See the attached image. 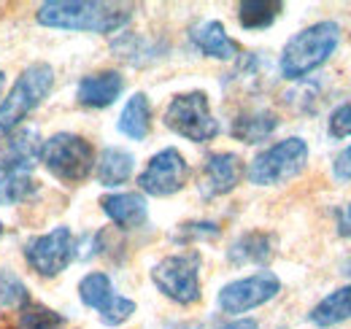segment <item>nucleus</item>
I'll return each instance as SVG.
<instances>
[{
	"label": "nucleus",
	"instance_id": "f257e3e1",
	"mask_svg": "<svg viewBox=\"0 0 351 329\" xmlns=\"http://www.w3.org/2000/svg\"><path fill=\"white\" fill-rule=\"evenodd\" d=\"M132 8L125 3H103V0H46L36 11V22L51 30H73V33H97L108 36L128 27Z\"/></svg>",
	"mask_w": 351,
	"mask_h": 329
},
{
	"label": "nucleus",
	"instance_id": "f03ea898",
	"mask_svg": "<svg viewBox=\"0 0 351 329\" xmlns=\"http://www.w3.org/2000/svg\"><path fill=\"white\" fill-rule=\"evenodd\" d=\"M341 43V27L338 22H316L298 36H292L284 43L281 57H278V71L284 79L298 82L322 68L338 49Z\"/></svg>",
	"mask_w": 351,
	"mask_h": 329
},
{
	"label": "nucleus",
	"instance_id": "7ed1b4c3",
	"mask_svg": "<svg viewBox=\"0 0 351 329\" xmlns=\"http://www.w3.org/2000/svg\"><path fill=\"white\" fill-rule=\"evenodd\" d=\"M51 86H54V68L49 62L27 65L0 103V132L16 130L49 97Z\"/></svg>",
	"mask_w": 351,
	"mask_h": 329
},
{
	"label": "nucleus",
	"instance_id": "20e7f679",
	"mask_svg": "<svg viewBox=\"0 0 351 329\" xmlns=\"http://www.w3.org/2000/svg\"><path fill=\"white\" fill-rule=\"evenodd\" d=\"M95 149L87 138L76 132H57L41 146V162L62 184H82L95 173Z\"/></svg>",
	"mask_w": 351,
	"mask_h": 329
},
{
	"label": "nucleus",
	"instance_id": "39448f33",
	"mask_svg": "<svg viewBox=\"0 0 351 329\" xmlns=\"http://www.w3.org/2000/svg\"><path fill=\"white\" fill-rule=\"evenodd\" d=\"M308 162V143L303 138H284L273 146H267L260 151L249 167H246V178L254 186H278L292 181L295 175H300L306 170Z\"/></svg>",
	"mask_w": 351,
	"mask_h": 329
},
{
	"label": "nucleus",
	"instance_id": "423d86ee",
	"mask_svg": "<svg viewBox=\"0 0 351 329\" xmlns=\"http://www.w3.org/2000/svg\"><path fill=\"white\" fill-rule=\"evenodd\" d=\"M165 127L192 143H208L219 135V122L211 114L208 95L200 89L176 95L165 108Z\"/></svg>",
	"mask_w": 351,
	"mask_h": 329
},
{
	"label": "nucleus",
	"instance_id": "0eeeda50",
	"mask_svg": "<svg viewBox=\"0 0 351 329\" xmlns=\"http://www.w3.org/2000/svg\"><path fill=\"white\" fill-rule=\"evenodd\" d=\"M152 284L176 305H192L200 300V254H171L152 267Z\"/></svg>",
	"mask_w": 351,
	"mask_h": 329
},
{
	"label": "nucleus",
	"instance_id": "6e6552de",
	"mask_svg": "<svg viewBox=\"0 0 351 329\" xmlns=\"http://www.w3.org/2000/svg\"><path fill=\"white\" fill-rule=\"evenodd\" d=\"M76 254H79V246H76L71 227H54L51 232L33 238L25 246L27 265L44 278H54L62 270H68L71 262L76 259Z\"/></svg>",
	"mask_w": 351,
	"mask_h": 329
},
{
	"label": "nucleus",
	"instance_id": "1a4fd4ad",
	"mask_svg": "<svg viewBox=\"0 0 351 329\" xmlns=\"http://www.w3.org/2000/svg\"><path fill=\"white\" fill-rule=\"evenodd\" d=\"M278 291H281L278 276L270 270H260L254 276H246V278H238V281L221 287L217 302L224 313L238 316V313H249L265 302H270Z\"/></svg>",
	"mask_w": 351,
	"mask_h": 329
},
{
	"label": "nucleus",
	"instance_id": "9d476101",
	"mask_svg": "<svg viewBox=\"0 0 351 329\" xmlns=\"http://www.w3.org/2000/svg\"><path fill=\"white\" fill-rule=\"evenodd\" d=\"M186 178H189V164L184 160V154L171 146V149L157 151L146 162L143 173L138 175V186H141V192H146L152 197H171L184 189Z\"/></svg>",
	"mask_w": 351,
	"mask_h": 329
},
{
	"label": "nucleus",
	"instance_id": "9b49d317",
	"mask_svg": "<svg viewBox=\"0 0 351 329\" xmlns=\"http://www.w3.org/2000/svg\"><path fill=\"white\" fill-rule=\"evenodd\" d=\"M243 175H246V170H243V162L238 154H230V151L211 154L200 170V195L206 200L230 195L241 184Z\"/></svg>",
	"mask_w": 351,
	"mask_h": 329
},
{
	"label": "nucleus",
	"instance_id": "f8f14e48",
	"mask_svg": "<svg viewBox=\"0 0 351 329\" xmlns=\"http://www.w3.org/2000/svg\"><path fill=\"white\" fill-rule=\"evenodd\" d=\"M41 146H44V141L38 138V130L16 127V130L5 132V138L0 141V164L30 170L36 160H41Z\"/></svg>",
	"mask_w": 351,
	"mask_h": 329
},
{
	"label": "nucleus",
	"instance_id": "ddd939ff",
	"mask_svg": "<svg viewBox=\"0 0 351 329\" xmlns=\"http://www.w3.org/2000/svg\"><path fill=\"white\" fill-rule=\"evenodd\" d=\"M125 89V76L119 71H100L89 73L76 86V100L87 108H108L119 100Z\"/></svg>",
	"mask_w": 351,
	"mask_h": 329
},
{
	"label": "nucleus",
	"instance_id": "4468645a",
	"mask_svg": "<svg viewBox=\"0 0 351 329\" xmlns=\"http://www.w3.org/2000/svg\"><path fill=\"white\" fill-rule=\"evenodd\" d=\"M103 213L119 227V230H138L149 219V206L143 195L138 192H119V195H106L100 200Z\"/></svg>",
	"mask_w": 351,
	"mask_h": 329
},
{
	"label": "nucleus",
	"instance_id": "2eb2a0df",
	"mask_svg": "<svg viewBox=\"0 0 351 329\" xmlns=\"http://www.w3.org/2000/svg\"><path fill=\"white\" fill-rule=\"evenodd\" d=\"M276 256V235L263 232V230H252L243 232L232 246L227 248V259L235 267H246V265H267Z\"/></svg>",
	"mask_w": 351,
	"mask_h": 329
},
{
	"label": "nucleus",
	"instance_id": "dca6fc26",
	"mask_svg": "<svg viewBox=\"0 0 351 329\" xmlns=\"http://www.w3.org/2000/svg\"><path fill=\"white\" fill-rule=\"evenodd\" d=\"M189 41L195 43V49L206 57H214V60H235L238 57V43L232 41L224 30V25L217 19H208V22H200L189 30Z\"/></svg>",
	"mask_w": 351,
	"mask_h": 329
},
{
	"label": "nucleus",
	"instance_id": "f3484780",
	"mask_svg": "<svg viewBox=\"0 0 351 329\" xmlns=\"http://www.w3.org/2000/svg\"><path fill=\"white\" fill-rule=\"evenodd\" d=\"M132 170H135V157L130 151L119 149V146H108L100 151V157L95 160V178L100 186H122L125 181H130Z\"/></svg>",
	"mask_w": 351,
	"mask_h": 329
},
{
	"label": "nucleus",
	"instance_id": "a211bd4d",
	"mask_svg": "<svg viewBox=\"0 0 351 329\" xmlns=\"http://www.w3.org/2000/svg\"><path fill=\"white\" fill-rule=\"evenodd\" d=\"M349 319H351V284L330 291L327 297H322V300L311 308V313H308V321H311L313 327H322V329L343 324V321H349Z\"/></svg>",
	"mask_w": 351,
	"mask_h": 329
},
{
	"label": "nucleus",
	"instance_id": "6ab92c4d",
	"mask_svg": "<svg viewBox=\"0 0 351 329\" xmlns=\"http://www.w3.org/2000/svg\"><path fill=\"white\" fill-rule=\"evenodd\" d=\"M278 130V117L273 111H249V114H238L232 119V127H230V135L241 143H260V141H267L273 132Z\"/></svg>",
	"mask_w": 351,
	"mask_h": 329
},
{
	"label": "nucleus",
	"instance_id": "aec40b11",
	"mask_svg": "<svg viewBox=\"0 0 351 329\" xmlns=\"http://www.w3.org/2000/svg\"><path fill=\"white\" fill-rule=\"evenodd\" d=\"M117 130L122 135H128L130 141H143L149 135V130H152V103H149L146 92H135L128 97V103L119 114Z\"/></svg>",
	"mask_w": 351,
	"mask_h": 329
},
{
	"label": "nucleus",
	"instance_id": "412c9836",
	"mask_svg": "<svg viewBox=\"0 0 351 329\" xmlns=\"http://www.w3.org/2000/svg\"><path fill=\"white\" fill-rule=\"evenodd\" d=\"M38 192V181L30 170H19L11 164H0V208L19 206Z\"/></svg>",
	"mask_w": 351,
	"mask_h": 329
},
{
	"label": "nucleus",
	"instance_id": "4be33fe9",
	"mask_svg": "<svg viewBox=\"0 0 351 329\" xmlns=\"http://www.w3.org/2000/svg\"><path fill=\"white\" fill-rule=\"evenodd\" d=\"M284 11L281 0H243L238 5V22L243 30H267Z\"/></svg>",
	"mask_w": 351,
	"mask_h": 329
},
{
	"label": "nucleus",
	"instance_id": "5701e85b",
	"mask_svg": "<svg viewBox=\"0 0 351 329\" xmlns=\"http://www.w3.org/2000/svg\"><path fill=\"white\" fill-rule=\"evenodd\" d=\"M79 300L92 308V310H103L111 300H114V284L106 273L95 270V273H87L82 281H79Z\"/></svg>",
	"mask_w": 351,
	"mask_h": 329
},
{
	"label": "nucleus",
	"instance_id": "b1692460",
	"mask_svg": "<svg viewBox=\"0 0 351 329\" xmlns=\"http://www.w3.org/2000/svg\"><path fill=\"white\" fill-rule=\"evenodd\" d=\"M65 327V319L46 308L38 302H27L22 310H19V319H16V329H62Z\"/></svg>",
	"mask_w": 351,
	"mask_h": 329
},
{
	"label": "nucleus",
	"instance_id": "393cba45",
	"mask_svg": "<svg viewBox=\"0 0 351 329\" xmlns=\"http://www.w3.org/2000/svg\"><path fill=\"white\" fill-rule=\"evenodd\" d=\"M30 302V291L27 287L8 270L0 267V308H11V310H22Z\"/></svg>",
	"mask_w": 351,
	"mask_h": 329
},
{
	"label": "nucleus",
	"instance_id": "a878e982",
	"mask_svg": "<svg viewBox=\"0 0 351 329\" xmlns=\"http://www.w3.org/2000/svg\"><path fill=\"white\" fill-rule=\"evenodd\" d=\"M114 51H117V57L128 60L132 65H146L149 60L157 57L154 46L149 41H143L141 36H122L119 41H114Z\"/></svg>",
	"mask_w": 351,
	"mask_h": 329
},
{
	"label": "nucleus",
	"instance_id": "bb28decb",
	"mask_svg": "<svg viewBox=\"0 0 351 329\" xmlns=\"http://www.w3.org/2000/svg\"><path fill=\"white\" fill-rule=\"evenodd\" d=\"M219 224L217 221H184L178 224L173 241L176 243H192V241H214L219 238Z\"/></svg>",
	"mask_w": 351,
	"mask_h": 329
},
{
	"label": "nucleus",
	"instance_id": "cd10ccee",
	"mask_svg": "<svg viewBox=\"0 0 351 329\" xmlns=\"http://www.w3.org/2000/svg\"><path fill=\"white\" fill-rule=\"evenodd\" d=\"M132 313H135V302H132L130 297L114 294V300H111V302H108L97 316H100V321H103L106 327H119V324L130 321Z\"/></svg>",
	"mask_w": 351,
	"mask_h": 329
},
{
	"label": "nucleus",
	"instance_id": "c85d7f7f",
	"mask_svg": "<svg viewBox=\"0 0 351 329\" xmlns=\"http://www.w3.org/2000/svg\"><path fill=\"white\" fill-rule=\"evenodd\" d=\"M327 130H330V138H349L351 135V100L341 103V106L330 114Z\"/></svg>",
	"mask_w": 351,
	"mask_h": 329
},
{
	"label": "nucleus",
	"instance_id": "c756f323",
	"mask_svg": "<svg viewBox=\"0 0 351 329\" xmlns=\"http://www.w3.org/2000/svg\"><path fill=\"white\" fill-rule=\"evenodd\" d=\"M332 175H335L338 181H351V146H346V149L335 157V162H332Z\"/></svg>",
	"mask_w": 351,
	"mask_h": 329
},
{
	"label": "nucleus",
	"instance_id": "7c9ffc66",
	"mask_svg": "<svg viewBox=\"0 0 351 329\" xmlns=\"http://www.w3.org/2000/svg\"><path fill=\"white\" fill-rule=\"evenodd\" d=\"M219 329H260V324L254 319H235V321H227Z\"/></svg>",
	"mask_w": 351,
	"mask_h": 329
},
{
	"label": "nucleus",
	"instance_id": "2f4dec72",
	"mask_svg": "<svg viewBox=\"0 0 351 329\" xmlns=\"http://www.w3.org/2000/svg\"><path fill=\"white\" fill-rule=\"evenodd\" d=\"M341 235L351 238V203H349V208H346V221H341Z\"/></svg>",
	"mask_w": 351,
	"mask_h": 329
},
{
	"label": "nucleus",
	"instance_id": "473e14b6",
	"mask_svg": "<svg viewBox=\"0 0 351 329\" xmlns=\"http://www.w3.org/2000/svg\"><path fill=\"white\" fill-rule=\"evenodd\" d=\"M343 276H351V259L346 262V265H343Z\"/></svg>",
	"mask_w": 351,
	"mask_h": 329
},
{
	"label": "nucleus",
	"instance_id": "72a5a7b5",
	"mask_svg": "<svg viewBox=\"0 0 351 329\" xmlns=\"http://www.w3.org/2000/svg\"><path fill=\"white\" fill-rule=\"evenodd\" d=\"M3 86H5V73L0 71V92H3Z\"/></svg>",
	"mask_w": 351,
	"mask_h": 329
},
{
	"label": "nucleus",
	"instance_id": "f704fd0d",
	"mask_svg": "<svg viewBox=\"0 0 351 329\" xmlns=\"http://www.w3.org/2000/svg\"><path fill=\"white\" fill-rule=\"evenodd\" d=\"M0 238H3V224H0Z\"/></svg>",
	"mask_w": 351,
	"mask_h": 329
}]
</instances>
